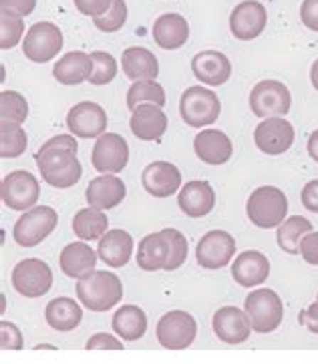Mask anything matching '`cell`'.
<instances>
[{"instance_id":"1","label":"cell","mask_w":318,"mask_h":364,"mask_svg":"<svg viewBox=\"0 0 318 364\" xmlns=\"http://www.w3.org/2000/svg\"><path fill=\"white\" fill-rule=\"evenodd\" d=\"M79 143L75 135H55L41 145L35 161L38 171L48 186L57 189H69L79 183L83 177V165L77 159Z\"/></svg>"},{"instance_id":"2","label":"cell","mask_w":318,"mask_h":364,"mask_svg":"<svg viewBox=\"0 0 318 364\" xmlns=\"http://www.w3.org/2000/svg\"><path fill=\"white\" fill-rule=\"evenodd\" d=\"M77 298L91 312H107L123 298V284L111 272L93 270L77 282Z\"/></svg>"},{"instance_id":"3","label":"cell","mask_w":318,"mask_h":364,"mask_svg":"<svg viewBox=\"0 0 318 364\" xmlns=\"http://www.w3.org/2000/svg\"><path fill=\"white\" fill-rule=\"evenodd\" d=\"M246 213L248 220L256 228H262V230L278 228L286 220L288 200L282 189L274 188V186H262L254 189L252 196L248 198Z\"/></svg>"},{"instance_id":"4","label":"cell","mask_w":318,"mask_h":364,"mask_svg":"<svg viewBox=\"0 0 318 364\" xmlns=\"http://www.w3.org/2000/svg\"><path fill=\"white\" fill-rule=\"evenodd\" d=\"M179 113H181L184 123H188V127L201 129V127H208L218 121L220 113H222V103H220V97L213 91L201 87V85H194L181 95Z\"/></svg>"},{"instance_id":"5","label":"cell","mask_w":318,"mask_h":364,"mask_svg":"<svg viewBox=\"0 0 318 364\" xmlns=\"http://www.w3.org/2000/svg\"><path fill=\"white\" fill-rule=\"evenodd\" d=\"M244 310L250 318L252 330L258 334L274 332L284 320L282 300L278 294L268 288H260L248 294L244 300Z\"/></svg>"},{"instance_id":"6","label":"cell","mask_w":318,"mask_h":364,"mask_svg":"<svg viewBox=\"0 0 318 364\" xmlns=\"http://www.w3.org/2000/svg\"><path fill=\"white\" fill-rule=\"evenodd\" d=\"M57 223H59V213L53 208L35 205L16 220L12 228V237L21 247H35L55 232Z\"/></svg>"},{"instance_id":"7","label":"cell","mask_w":318,"mask_h":364,"mask_svg":"<svg viewBox=\"0 0 318 364\" xmlns=\"http://www.w3.org/2000/svg\"><path fill=\"white\" fill-rule=\"evenodd\" d=\"M198 324L196 318L184 310H171L159 318L155 336L167 350H186L196 341Z\"/></svg>"},{"instance_id":"8","label":"cell","mask_w":318,"mask_h":364,"mask_svg":"<svg viewBox=\"0 0 318 364\" xmlns=\"http://www.w3.org/2000/svg\"><path fill=\"white\" fill-rule=\"evenodd\" d=\"M292 107V95L280 81H260L250 93V109L260 119L284 117Z\"/></svg>"},{"instance_id":"9","label":"cell","mask_w":318,"mask_h":364,"mask_svg":"<svg viewBox=\"0 0 318 364\" xmlns=\"http://www.w3.org/2000/svg\"><path fill=\"white\" fill-rule=\"evenodd\" d=\"M11 282L12 288L24 298H41L53 286V272L47 262L38 258H26L14 266Z\"/></svg>"},{"instance_id":"10","label":"cell","mask_w":318,"mask_h":364,"mask_svg":"<svg viewBox=\"0 0 318 364\" xmlns=\"http://www.w3.org/2000/svg\"><path fill=\"white\" fill-rule=\"evenodd\" d=\"M0 196H2V201L6 208H11L14 212H26V210L35 208V203L38 201L41 186H38V179L31 171L16 169L2 179Z\"/></svg>"},{"instance_id":"11","label":"cell","mask_w":318,"mask_h":364,"mask_svg":"<svg viewBox=\"0 0 318 364\" xmlns=\"http://www.w3.org/2000/svg\"><path fill=\"white\" fill-rule=\"evenodd\" d=\"M63 48V33L55 23L33 24L23 41V53L28 60L43 65L53 60Z\"/></svg>"},{"instance_id":"12","label":"cell","mask_w":318,"mask_h":364,"mask_svg":"<svg viewBox=\"0 0 318 364\" xmlns=\"http://www.w3.org/2000/svg\"><path fill=\"white\" fill-rule=\"evenodd\" d=\"M91 164L99 173H119L129 164V145L119 133H103L93 145Z\"/></svg>"},{"instance_id":"13","label":"cell","mask_w":318,"mask_h":364,"mask_svg":"<svg viewBox=\"0 0 318 364\" xmlns=\"http://www.w3.org/2000/svg\"><path fill=\"white\" fill-rule=\"evenodd\" d=\"M236 256V240L224 230H212L203 235L196 250L198 264L206 270H220Z\"/></svg>"},{"instance_id":"14","label":"cell","mask_w":318,"mask_h":364,"mask_svg":"<svg viewBox=\"0 0 318 364\" xmlns=\"http://www.w3.org/2000/svg\"><path fill=\"white\" fill-rule=\"evenodd\" d=\"M254 143L266 155H282L295 143V127L284 117H268L254 129Z\"/></svg>"},{"instance_id":"15","label":"cell","mask_w":318,"mask_h":364,"mask_svg":"<svg viewBox=\"0 0 318 364\" xmlns=\"http://www.w3.org/2000/svg\"><path fill=\"white\" fill-rule=\"evenodd\" d=\"M67 127L75 137L93 139L101 137L107 131V113L93 101H81L67 113Z\"/></svg>"},{"instance_id":"16","label":"cell","mask_w":318,"mask_h":364,"mask_svg":"<svg viewBox=\"0 0 318 364\" xmlns=\"http://www.w3.org/2000/svg\"><path fill=\"white\" fill-rule=\"evenodd\" d=\"M268 23L266 6L258 0H244L230 14V31L240 41L258 38Z\"/></svg>"},{"instance_id":"17","label":"cell","mask_w":318,"mask_h":364,"mask_svg":"<svg viewBox=\"0 0 318 364\" xmlns=\"http://www.w3.org/2000/svg\"><path fill=\"white\" fill-rule=\"evenodd\" d=\"M213 334L226 344H242L250 338L252 324L246 310H240L236 306L220 308L212 318Z\"/></svg>"},{"instance_id":"18","label":"cell","mask_w":318,"mask_h":364,"mask_svg":"<svg viewBox=\"0 0 318 364\" xmlns=\"http://www.w3.org/2000/svg\"><path fill=\"white\" fill-rule=\"evenodd\" d=\"M127 196V188L121 177L115 173H103V176L91 179V183L85 189V198L91 208L97 210H113Z\"/></svg>"},{"instance_id":"19","label":"cell","mask_w":318,"mask_h":364,"mask_svg":"<svg viewBox=\"0 0 318 364\" xmlns=\"http://www.w3.org/2000/svg\"><path fill=\"white\" fill-rule=\"evenodd\" d=\"M142 183L145 191L154 198H169L181 186V173L169 161H154L142 173Z\"/></svg>"},{"instance_id":"20","label":"cell","mask_w":318,"mask_h":364,"mask_svg":"<svg viewBox=\"0 0 318 364\" xmlns=\"http://www.w3.org/2000/svg\"><path fill=\"white\" fill-rule=\"evenodd\" d=\"M167 129V115L155 103H142L133 109L131 133L142 141H159Z\"/></svg>"},{"instance_id":"21","label":"cell","mask_w":318,"mask_h":364,"mask_svg":"<svg viewBox=\"0 0 318 364\" xmlns=\"http://www.w3.org/2000/svg\"><path fill=\"white\" fill-rule=\"evenodd\" d=\"M194 77L210 87L224 85L232 75V63L220 50H201L191 59Z\"/></svg>"},{"instance_id":"22","label":"cell","mask_w":318,"mask_h":364,"mask_svg":"<svg viewBox=\"0 0 318 364\" xmlns=\"http://www.w3.org/2000/svg\"><path fill=\"white\" fill-rule=\"evenodd\" d=\"M194 151L203 164L224 165L230 161L234 153V145L224 131L203 129L194 139Z\"/></svg>"},{"instance_id":"23","label":"cell","mask_w":318,"mask_h":364,"mask_svg":"<svg viewBox=\"0 0 318 364\" xmlns=\"http://www.w3.org/2000/svg\"><path fill=\"white\" fill-rule=\"evenodd\" d=\"M268 276H270V262L262 252L256 250L242 252L232 264V278L242 288H256L266 282Z\"/></svg>"},{"instance_id":"24","label":"cell","mask_w":318,"mask_h":364,"mask_svg":"<svg viewBox=\"0 0 318 364\" xmlns=\"http://www.w3.org/2000/svg\"><path fill=\"white\" fill-rule=\"evenodd\" d=\"M189 38L188 21L176 14V12H165L157 16L154 23V41L155 45L164 50H177L181 48Z\"/></svg>"},{"instance_id":"25","label":"cell","mask_w":318,"mask_h":364,"mask_svg":"<svg viewBox=\"0 0 318 364\" xmlns=\"http://www.w3.org/2000/svg\"><path fill=\"white\" fill-rule=\"evenodd\" d=\"M177 205L188 218H203L213 210L216 193L208 181H188L177 196Z\"/></svg>"},{"instance_id":"26","label":"cell","mask_w":318,"mask_h":364,"mask_svg":"<svg viewBox=\"0 0 318 364\" xmlns=\"http://www.w3.org/2000/svg\"><path fill=\"white\" fill-rule=\"evenodd\" d=\"M99 259V254H95L93 247L85 242H73L63 247L59 256V266L65 276L81 280L87 274L95 270V264Z\"/></svg>"},{"instance_id":"27","label":"cell","mask_w":318,"mask_h":364,"mask_svg":"<svg viewBox=\"0 0 318 364\" xmlns=\"http://www.w3.org/2000/svg\"><path fill=\"white\" fill-rule=\"evenodd\" d=\"M121 67L129 81H155L159 75V63L152 50L129 47L121 55Z\"/></svg>"},{"instance_id":"28","label":"cell","mask_w":318,"mask_h":364,"mask_svg":"<svg viewBox=\"0 0 318 364\" xmlns=\"http://www.w3.org/2000/svg\"><path fill=\"white\" fill-rule=\"evenodd\" d=\"M99 259L111 268H123L133 254V237L125 230H109L97 247Z\"/></svg>"},{"instance_id":"29","label":"cell","mask_w":318,"mask_h":364,"mask_svg":"<svg viewBox=\"0 0 318 364\" xmlns=\"http://www.w3.org/2000/svg\"><path fill=\"white\" fill-rule=\"evenodd\" d=\"M135 259L143 272L165 270V266L169 262V237L165 234V230L145 235L139 242Z\"/></svg>"},{"instance_id":"30","label":"cell","mask_w":318,"mask_h":364,"mask_svg":"<svg viewBox=\"0 0 318 364\" xmlns=\"http://www.w3.org/2000/svg\"><path fill=\"white\" fill-rule=\"evenodd\" d=\"M93 73V59L83 50H71L57 60L53 67V75L60 85H79L89 81Z\"/></svg>"},{"instance_id":"31","label":"cell","mask_w":318,"mask_h":364,"mask_svg":"<svg viewBox=\"0 0 318 364\" xmlns=\"http://www.w3.org/2000/svg\"><path fill=\"white\" fill-rule=\"evenodd\" d=\"M45 320L53 330H59V332H71L75 330L83 320V310L81 306L77 304L73 298L67 296H60L55 298L47 304L45 310Z\"/></svg>"},{"instance_id":"32","label":"cell","mask_w":318,"mask_h":364,"mask_svg":"<svg viewBox=\"0 0 318 364\" xmlns=\"http://www.w3.org/2000/svg\"><path fill=\"white\" fill-rule=\"evenodd\" d=\"M113 330L117 332L119 338L127 342H135L145 336L147 332V316L139 306H121L113 314Z\"/></svg>"},{"instance_id":"33","label":"cell","mask_w":318,"mask_h":364,"mask_svg":"<svg viewBox=\"0 0 318 364\" xmlns=\"http://www.w3.org/2000/svg\"><path fill=\"white\" fill-rule=\"evenodd\" d=\"M73 232L83 242H95L101 240L109 232V220L103 210L97 208H85L79 210L73 218Z\"/></svg>"},{"instance_id":"34","label":"cell","mask_w":318,"mask_h":364,"mask_svg":"<svg viewBox=\"0 0 318 364\" xmlns=\"http://www.w3.org/2000/svg\"><path fill=\"white\" fill-rule=\"evenodd\" d=\"M308 232H312V223L302 215H292V218H286L278 225L276 242H278L282 252L296 256V254H300V242Z\"/></svg>"},{"instance_id":"35","label":"cell","mask_w":318,"mask_h":364,"mask_svg":"<svg viewBox=\"0 0 318 364\" xmlns=\"http://www.w3.org/2000/svg\"><path fill=\"white\" fill-rule=\"evenodd\" d=\"M28 137L26 131L18 123L2 121L0 123V157L2 159H16L26 151Z\"/></svg>"},{"instance_id":"36","label":"cell","mask_w":318,"mask_h":364,"mask_svg":"<svg viewBox=\"0 0 318 364\" xmlns=\"http://www.w3.org/2000/svg\"><path fill=\"white\" fill-rule=\"evenodd\" d=\"M142 103H155L165 105V91L159 82L155 81H135L127 91V107L131 111Z\"/></svg>"},{"instance_id":"37","label":"cell","mask_w":318,"mask_h":364,"mask_svg":"<svg viewBox=\"0 0 318 364\" xmlns=\"http://www.w3.org/2000/svg\"><path fill=\"white\" fill-rule=\"evenodd\" d=\"M28 117V103L23 95L16 91H2L0 93V119L23 125Z\"/></svg>"},{"instance_id":"38","label":"cell","mask_w":318,"mask_h":364,"mask_svg":"<svg viewBox=\"0 0 318 364\" xmlns=\"http://www.w3.org/2000/svg\"><path fill=\"white\" fill-rule=\"evenodd\" d=\"M23 16L12 14V12L0 11V48H2V50L16 47L18 41L23 38Z\"/></svg>"},{"instance_id":"39","label":"cell","mask_w":318,"mask_h":364,"mask_svg":"<svg viewBox=\"0 0 318 364\" xmlns=\"http://www.w3.org/2000/svg\"><path fill=\"white\" fill-rule=\"evenodd\" d=\"M91 59H93V73L89 77L91 85H109L117 77V60L113 55L95 50L91 53Z\"/></svg>"},{"instance_id":"40","label":"cell","mask_w":318,"mask_h":364,"mask_svg":"<svg viewBox=\"0 0 318 364\" xmlns=\"http://www.w3.org/2000/svg\"><path fill=\"white\" fill-rule=\"evenodd\" d=\"M125 21H127V4H125V0H113L111 9L105 14L95 16L93 24L101 33H117L119 28H123Z\"/></svg>"},{"instance_id":"41","label":"cell","mask_w":318,"mask_h":364,"mask_svg":"<svg viewBox=\"0 0 318 364\" xmlns=\"http://www.w3.org/2000/svg\"><path fill=\"white\" fill-rule=\"evenodd\" d=\"M165 234L169 237V262L165 266V272H174L184 266V262L188 259V240L179 230L174 228H165Z\"/></svg>"},{"instance_id":"42","label":"cell","mask_w":318,"mask_h":364,"mask_svg":"<svg viewBox=\"0 0 318 364\" xmlns=\"http://www.w3.org/2000/svg\"><path fill=\"white\" fill-rule=\"evenodd\" d=\"M0 346L2 350H23V332L16 324L6 322V320L0 322Z\"/></svg>"},{"instance_id":"43","label":"cell","mask_w":318,"mask_h":364,"mask_svg":"<svg viewBox=\"0 0 318 364\" xmlns=\"http://www.w3.org/2000/svg\"><path fill=\"white\" fill-rule=\"evenodd\" d=\"M87 350H123V342H119L115 336L99 332L93 334L87 342Z\"/></svg>"},{"instance_id":"44","label":"cell","mask_w":318,"mask_h":364,"mask_svg":"<svg viewBox=\"0 0 318 364\" xmlns=\"http://www.w3.org/2000/svg\"><path fill=\"white\" fill-rule=\"evenodd\" d=\"M300 258L310 266H318V232H308L300 242Z\"/></svg>"},{"instance_id":"45","label":"cell","mask_w":318,"mask_h":364,"mask_svg":"<svg viewBox=\"0 0 318 364\" xmlns=\"http://www.w3.org/2000/svg\"><path fill=\"white\" fill-rule=\"evenodd\" d=\"M113 0H75L77 11L85 16H101L111 9Z\"/></svg>"},{"instance_id":"46","label":"cell","mask_w":318,"mask_h":364,"mask_svg":"<svg viewBox=\"0 0 318 364\" xmlns=\"http://www.w3.org/2000/svg\"><path fill=\"white\" fill-rule=\"evenodd\" d=\"M300 21L308 31L318 33V0H302L300 4Z\"/></svg>"},{"instance_id":"47","label":"cell","mask_w":318,"mask_h":364,"mask_svg":"<svg viewBox=\"0 0 318 364\" xmlns=\"http://www.w3.org/2000/svg\"><path fill=\"white\" fill-rule=\"evenodd\" d=\"M36 0H0V11L12 12L18 16H28L35 11Z\"/></svg>"},{"instance_id":"48","label":"cell","mask_w":318,"mask_h":364,"mask_svg":"<svg viewBox=\"0 0 318 364\" xmlns=\"http://www.w3.org/2000/svg\"><path fill=\"white\" fill-rule=\"evenodd\" d=\"M300 200H302L304 210H308V212L312 213H318V179L308 181L307 186L302 188Z\"/></svg>"},{"instance_id":"49","label":"cell","mask_w":318,"mask_h":364,"mask_svg":"<svg viewBox=\"0 0 318 364\" xmlns=\"http://www.w3.org/2000/svg\"><path fill=\"white\" fill-rule=\"evenodd\" d=\"M298 322L302 326H307L312 334H318V298L317 302H312V304L298 314Z\"/></svg>"},{"instance_id":"50","label":"cell","mask_w":318,"mask_h":364,"mask_svg":"<svg viewBox=\"0 0 318 364\" xmlns=\"http://www.w3.org/2000/svg\"><path fill=\"white\" fill-rule=\"evenodd\" d=\"M308 155L318 164V129L308 137Z\"/></svg>"},{"instance_id":"51","label":"cell","mask_w":318,"mask_h":364,"mask_svg":"<svg viewBox=\"0 0 318 364\" xmlns=\"http://www.w3.org/2000/svg\"><path fill=\"white\" fill-rule=\"evenodd\" d=\"M310 82H312V87L318 91V59L310 67Z\"/></svg>"}]
</instances>
